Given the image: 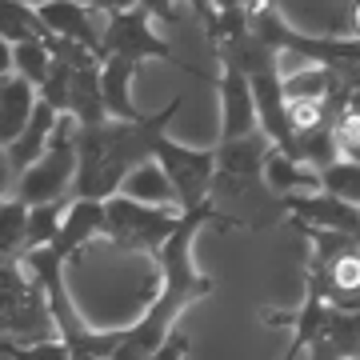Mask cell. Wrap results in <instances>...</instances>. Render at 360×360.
<instances>
[{"label":"cell","instance_id":"6da1fadb","mask_svg":"<svg viewBox=\"0 0 360 360\" xmlns=\"http://www.w3.org/2000/svg\"><path fill=\"white\" fill-rule=\"evenodd\" d=\"M208 224H212V229H248L240 217L217 212L212 200L193 208V212H180L176 232H172L165 240V248L156 252V260H160V292H156L153 304L141 312V321L124 328L120 348H116L112 360H153V352L165 345V336L172 333V324H176L180 312L188 309V304H196V300L212 296L217 284H212V276H205V272L196 269V257H193L196 236H200V229H208Z\"/></svg>","mask_w":360,"mask_h":360},{"label":"cell","instance_id":"7a4b0ae2","mask_svg":"<svg viewBox=\"0 0 360 360\" xmlns=\"http://www.w3.org/2000/svg\"><path fill=\"white\" fill-rule=\"evenodd\" d=\"M180 112V96L168 101L160 112L141 116L132 124L104 120L96 129H77V176L68 200H108L120 193V180L129 176L136 165L153 160L156 141L165 136L168 120Z\"/></svg>","mask_w":360,"mask_h":360},{"label":"cell","instance_id":"3957f363","mask_svg":"<svg viewBox=\"0 0 360 360\" xmlns=\"http://www.w3.org/2000/svg\"><path fill=\"white\" fill-rule=\"evenodd\" d=\"M245 20L248 32L281 52H296V56H309L312 68H324L328 77L340 84L345 92H360V40H340V37H309V32H296L276 4H245Z\"/></svg>","mask_w":360,"mask_h":360},{"label":"cell","instance_id":"277c9868","mask_svg":"<svg viewBox=\"0 0 360 360\" xmlns=\"http://www.w3.org/2000/svg\"><path fill=\"white\" fill-rule=\"evenodd\" d=\"M96 13L104 16V25H101V60L104 56H120V60L141 65V68H144V60H165V65L176 68V72H188V77H196V80H208L205 68L184 65V60L176 56V49L156 32L148 4H96Z\"/></svg>","mask_w":360,"mask_h":360},{"label":"cell","instance_id":"5b68a950","mask_svg":"<svg viewBox=\"0 0 360 360\" xmlns=\"http://www.w3.org/2000/svg\"><path fill=\"white\" fill-rule=\"evenodd\" d=\"M0 340H13V345L56 340L44 292L20 269V260H0Z\"/></svg>","mask_w":360,"mask_h":360},{"label":"cell","instance_id":"8992f818","mask_svg":"<svg viewBox=\"0 0 360 360\" xmlns=\"http://www.w3.org/2000/svg\"><path fill=\"white\" fill-rule=\"evenodd\" d=\"M72 176H77V124L60 116L56 129L49 136V148L32 168H25L16 176V200L25 208H40V205H60L72 193Z\"/></svg>","mask_w":360,"mask_h":360},{"label":"cell","instance_id":"52a82bcc","mask_svg":"<svg viewBox=\"0 0 360 360\" xmlns=\"http://www.w3.org/2000/svg\"><path fill=\"white\" fill-rule=\"evenodd\" d=\"M180 212L176 208H144L132 205L124 196H108L104 200V229L101 236L120 252H148L156 257L165 240L176 232Z\"/></svg>","mask_w":360,"mask_h":360},{"label":"cell","instance_id":"ba28073f","mask_svg":"<svg viewBox=\"0 0 360 360\" xmlns=\"http://www.w3.org/2000/svg\"><path fill=\"white\" fill-rule=\"evenodd\" d=\"M153 160L160 165L168 188H172V205L176 212H193V208L212 200V176H217V160L212 153L200 148H184V144L168 141V132L156 141Z\"/></svg>","mask_w":360,"mask_h":360},{"label":"cell","instance_id":"9c48e42d","mask_svg":"<svg viewBox=\"0 0 360 360\" xmlns=\"http://www.w3.org/2000/svg\"><path fill=\"white\" fill-rule=\"evenodd\" d=\"M37 16L40 32H49L56 40L80 44L101 56V25L104 16L96 13V4H77V0H49V4H28Z\"/></svg>","mask_w":360,"mask_h":360},{"label":"cell","instance_id":"30bf717a","mask_svg":"<svg viewBox=\"0 0 360 360\" xmlns=\"http://www.w3.org/2000/svg\"><path fill=\"white\" fill-rule=\"evenodd\" d=\"M220 144L245 141V136H257V104H252V89H248L245 72L232 65V60H220Z\"/></svg>","mask_w":360,"mask_h":360},{"label":"cell","instance_id":"8fae6325","mask_svg":"<svg viewBox=\"0 0 360 360\" xmlns=\"http://www.w3.org/2000/svg\"><path fill=\"white\" fill-rule=\"evenodd\" d=\"M284 212L296 220V224H304V229H321V232H336V236H356L360 232V208L352 205H340L333 196H288L281 200Z\"/></svg>","mask_w":360,"mask_h":360},{"label":"cell","instance_id":"7c38bea8","mask_svg":"<svg viewBox=\"0 0 360 360\" xmlns=\"http://www.w3.org/2000/svg\"><path fill=\"white\" fill-rule=\"evenodd\" d=\"M272 144L264 136H245V141H232V144H217L212 148V160H217V176H212V188L217 184H257L260 168H264V156H269Z\"/></svg>","mask_w":360,"mask_h":360},{"label":"cell","instance_id":"4fadbf2b","mask_svg":"<svg viewBox=\"0 0 360 360\" xmlns=\"http://www.w3.org/2000/svg\"><path fill=\"white\" fill-rule=\"evenodd\" d=\"M101 229H104V205L101 200H68L65 217H60V232H56V240H52V252L68 264L89 240L101 236Z\"/></svg>","mask_w":360,"mask_h":360},{"label":"cell","instance_id":"5bb4252c","mask_svg":"<svg viewBox=\"0 0 360 360\" xmlns=\"http://www.w3.org/2000/svg\"><path fill=\"white\" fill-rule=\"evenodd\" d=\"M136 72H141V65H129L120 56H104L101 60V101H104V116L108 120L132 124V120L144 116L132 104V80H136Z\"/></svg>","mask_w":360,"mask_h":360},{"label":"cell","instance_id":"9a60e30c","mask_svg":"<svg viewBox=\"0 0 360 360\" xmlns=\"http://www.w3.org/2000/svg\"><path fill=\"white\" fill-rule=\"evenodd\" d=\"M56 120L60 116L52 112L44 101H37V108H32V116H28V124H25V132L16 136L8 148H4V160H8V168H13V180L25 172V168H32L44 156V148H49V136H52V129H56Z\"/></svg>","mask_w":360,"mask_h":360},{"label":"cell","instance_id":"2e32d148","mask_svg":"<svg viewBox=\"0 0 360 360\" xmlns=\"http://www.w3.org/2000/svg\"><path fill=\"white\" fill-rule=\"evenodd\" d=\"M65 116L77 129H96V124L108 120V116H104V101H101V65L96 68H72Z\"/></svg>","mask_w":360,"mask_h":360},{"label":"cell","instance_id":"e0dca14e","mask_svg":"<svg viewBox=\"0 0 360 360\" xmlns=\"http://www.w3.org/2000/svg\"><path fill=\"white\" fill-rule=\"evenodd\" d=\"M312 360H360V316L356 312H328L321 336L309 345Z\"/></svg>","mask_w":360,"mask_h":360},{"label":"cell","instance_id":"ac0fdd59","mask_svg":"<svg viewBox=\"0 0 360 360\" xmlns=\"http://www.w3.org/2000/svg\"><path fill=\"white\" fill-rule=\"evenodd\" d=\"M260 180H264V184H269V193H276L281 200H288V196H316V193H321V176H316L312 168H304V165H296V160H288V156H281L276 148H269V156H264Z\"/></svg>","mask_w":360,"mask_h":360},{"label":"cell","instance_id":"d6986e66","mask_svg":"<svg viewBox=\"0 0 360 360\" xmlns=\"http://www.w3.org/2000/svg\"><path fill=\"white\" fill-rule=\"evenodd\" d=\"M32 108H37V89L32 84H25L20 77L0 80V148H8L25 132Z\"/></svg>","mask_w":360,"mask_h":360},{"label":"cell","instance_id":"ffe728a7","mask_svg":"<svg viewBox=\"0 0 360 360\" xmlns=\"http://www.w3.org/2000/svg\"><path fill=\"white\" fill-rule=\"evenodd\" d=\"M116 196H124V200L144 205V208H176L172 205V188H168V180L156 160H144V165L132 168L129 176L120 180V193Z\"/></svg>","mask_w":360,"mask_h":360},{"label":"cell","instance_id":"44dd1931","mask_svg":"<svg viewBox=\"0 0 360 360\" xmlns=\"http://www.w3.org/2000/svg\"><path fill=\"white\" fill-rule=\"evenodd\" d=\"M193 13L205 20V32L212 44H224V40L248 32L245 4H193Z\"/></svg>","mask_w":360,"mask_h":360},{"label":"cell","instance_id":"7402d4cb","mask_svg":"<svg viewBox=\"0 0 360 360\" xmlns=\"http://www.w3.org/2000/svg\"><path fill=\"white\" fill-rule=\"evenodd\" d=\"M321 193L340 200V205L360 208V165L356 160H345V156L336 165H328L321 172Z\"/></svg>","mask_w":360,"mask_h":360},{"label":"cell","instance_id":"603a6c76","mask_svg":"<svg viewBox=\"0 0 360 360\" xmlns=\"http://www.w3.org/2000/svg\"><path fill=\"white\" fill-rule=\"evenodd\" d=\"M65 205H40V208H28V220H25V248L20 252H37V248H52L56 232H60V217H65Z\"/></svg>","mask_w":360,"mask_h":360},{"label":"cell","instance_id":"cb8c5ba5","mask_svg":"<svg viewBox=\"0 0 360 360\" xmlns=\"http://www.w3.org/2000/svg\"><path fill=\"white\" fill-rule=\"evenodd\" d=\"M0 40L16 49L28 40H40V25L28 4H13V0H0Z\"/></svg>","mask_w":360,"mask_h":360},{"label":"cell","instance_id":"d4e9b609","mask_svg":"<svg viewBox=\"0 0 360 360\" xmlns=\"http://www.w3.org/2000/svg\"><path fill=\"white\" fill-rule=\"evenodd\" d=\"M25 220H28V208L16 196L0 200V260L20 257V248H25Z\"/></svg>","mask_w":360,"mask_h":360},{"label":"cell","instance_id":"484cf974","mask_svg":"<svg viewBox=\"0 0 360 360\" xmlns=\"http://www.w3.org/2000/svg\"><path fill=\"white\" fill-rule=\"evenodd\" d=\"M49 68H52V56L40 40H28V44H16L13 49V77L32 84L37 92H40V84L49 80Z\"/></svg>","mask_w":360,"mask_h":360},{"label":"cell","instance_id":"4316f807","mask_svg":"<svg viewBox=\"0 0 360 360\" xmlns=\"http://www.w3.org/2000/svg\"><path fill=\"white\" fill-rule=\"evenodd\" d=\"M0 356H8V360H72L60 340H40V345H13V340H0Z\"/></svg>","mask_w":360,"mask_h":360},{"label":"cell","instance_id":"83f0119b","mask_svg":"<svg viewBox=\"0 0 360 360\" xmlns=\"http://www.w3.org/2000/svg\"><path fill=\"white\" fill-rule=\"evenodd\" d=\"M184 352H188V336L168 333V336H165V345L153 352V360H184Z\"/></svg>","mask_w":360,"mask_h":360},{"label":"cell","instance_id":"f1b7e54d","mask_svg":"<svg viewBox=\"0 0 360 360\" xmlns=\"http://www.w3.org/2000/svg\"><path fill=\"white\" fill-rule=\"evenodd\" d=\"M8 184H13V168H8L4 148H0V200H8Z\"/></svg>","mask_w":360,"mask_h":360},{"label":"cell","instance_id":"f546056e","mask_svg":"<svg viewBox=\"0 0 360 360\" xmlns=\"http://www.w3.org/2000/svg\"><path fill=\"white\" fill-rule=\"evenodd\" d=\"M340 116H348V120H356V124H360V92H348V96H345Z\"/></svg>","mask_w":360,"mask_h":360},{"label":"cell","instance_id":"4dcf8cb0","mask_svg":"<svg viewBox=\"0 0 360 360\" xmlns=\"http://www.w3.org/2000/svg\"><path fill=\"white\" fill-rule=\"evenodd\" d=\"M4 77H13V49L0 40V80H4Z\"/></svg>","mask_w":360,"mask_h":360},{"label":"cell","instance_id":"1f68e13d","mask_svg":"<svg viewBox=\"0 0 360 360\" xmlns=\"http://www.w3.org/2000/svg\"><path fill=\"white\" fill-rule=\"evenodd\" d=\"M300 352H304V348H300V345H288V348H284V356H281V360H296V356H300Z\"/></svg>","mask_w":360,"mask_h":360},{"label":"cell","instance_id":"d6a6232c","mask_svg":"<svg viewBox=\"0 0 360 360\" xmlns=\"http://www.w3.org/2000/svg\"><path fill=\"white\" fill-rule=\"evenodd\" d=\"M352 25H356V40H360V4H352Z\"/></svg>","mask_w":360,"mask_h":360},{"label":"cell","instance_id":"836d02e7","mask_svg":"<svg viewBox=\"0 0 360 360\" xmlns=\"http://www.w3.org/2000/svg\"><path fill=\"white\" fill-rule=\"evenodd\" d=\"M352 245H356V252H360V232H356V236H352Z\"/></svg>","mask_w":360,"mask_h":360}]
</instances>
